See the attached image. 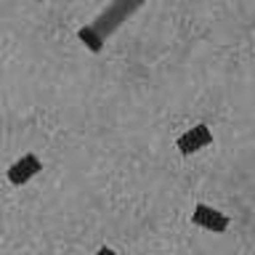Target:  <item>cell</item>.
<instances>
[{
    "mask_svg": "<svg viewBox=\"0 0 255 255\" xmlns=\"http://www.w3.org/2000/svg\"><path fill=\"white\" fill-rule=\"evenodd\" d=\"M43 170V162H40V157L37 154H21L16 162L5 170V175H8V181L13 183V186H24V183H29L35 175Z\"/></svg>",
    "mask_w": 255,
    "mask_h": 255,
    "instance_id": "obj_4",
    "label": "cell"
},
{
    "mask_svg": "<svg viewBox=\"0 0 255 255\" xmlns=\"http://www.w3.org/2000/svg\"><path fill=\"white\" fill-rule=\"evenodd\" d=\"M210 143H213V130L205 123H199L194 128H189L186 133H181L178 141H175V146H178V151L183 157H189V154H194V151H199V149L210 146Z\"/></svg>",
    "mask_w": 255,
    "mask_h": 255,
    "instance_id": "obj_3",
    "label": "cell"
},
{
    "mask_svg": "<svg viewBox=\"0 0 255 255\" xmlns=\"http://www.w3.org/2000/svg\"><path fill=\"white\" fill-rule=\"evenodd\" d=\"M191 223L199 226V229H205V231H213V234H223V231L229 229L226 213L215 210V207L205 205V202L194 205V210H191Z\"/></svg>",
    "mask_w": 255,
    "mask_h": 255,
    "instance_id": "obj_2",
    "label": "cell"
},
{
    "mask_svg": "<svg viewBox=\"0 0 255 255\" xmlns=\"http://www.w3.org/2000/svg\"><path fill=\"white\" fill-rule=\"evenodd\" d=\"M146 0H109V5L96 16L93 21H88L85 27L77 29V37L91 53H101L107 40L123 27L125 21H130L135 13L143 8Z\"/></svg>",
    "mask_w": 255,
    "mask_h": 255,
    "instance_id": "obj_1",
    "label": "cell"
},
{
    "mask_svg": "<svg viewBox=\"0 0 255 255\" xmlns=\"http://www.w3.org/2000/svg\"><path fill=\"white\" fill-rule=\"evenodd\" d=\"M96 255H117V250H115V247H101Z\"/></svg>",
    "mask_w": 255,
    "mask_h": 255,
    "instance_id": "obj_5",
    "label": "cell"
}]
</instances>
